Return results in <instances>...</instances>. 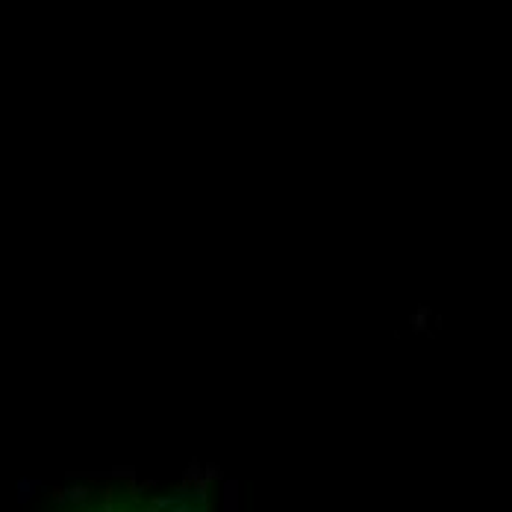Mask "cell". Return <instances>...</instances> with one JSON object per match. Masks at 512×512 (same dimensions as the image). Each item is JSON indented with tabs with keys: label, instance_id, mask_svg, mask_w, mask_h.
<instances>
[{
	"label": "cell",
	"instance_id": "cell-1",
	"mask_svg": "<svg viewBox=\"0 0 512 512\" xmlns=\"http://www.w3.org/2000/svg\"><path fill=\"white\" fill-rule=\"evenodd\" d=\"M224 509L227 512H236V483L227 486V498H224Z\"/></svg>",
	"mask_w": 512,
	"mask_h": 512
}]
</instances>
